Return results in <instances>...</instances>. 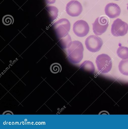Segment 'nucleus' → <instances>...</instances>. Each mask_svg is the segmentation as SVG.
I'll return each instance as SVG.
<instances>
[{"mask_svg": "<svg viewBox=\"0 0 128 129\" xmlns=\"http://www.w3.org/2000/svg\"><path fill=\"white\" fill-rule=\"evenodd\" d=\"M67 48L68 58L71 63L78 64L82 60L84 49L81 42L76 40L72 41Z\"/></svg>", "mask_w": 128, "mask_h": 129, "instance_id": "f257e3e1", "label": "nucleus"}, {"mask_svg": "<svg viewBox=\"0 0 128 129\" xmlns=\"http://www.w3.org/2000/svg\"><path fill=\"white\" fill-rule=\"evenodd\" d=\"M95 62L98 71L103 73H108L111 70L112 62L110 57L108 55L102 54L97 57Z\"/></svg>", "mask_w": 128, "mask_h": 129, "instance_id": "f03ea898", "label": "nucleus"}, {"mask_svg": "<svg viewBox=\"0 0 128 129\" xmlns=\"http://www.w3.org/2000/svg\"><path fill=\"white\" fill-rule=\"evenodd\" d=\"M128 31V24L120 19H117L112 24L111 31L114 36H123L126 34Z\"/></svg>", "mask_w": 128, "mask_h": 129, "instance_id": "7ed1b4c3", "label": "nucleus"}, {"mask_svg": "<svg viewBox=\"0 0 128 129\" xmlns=\"http://www.w3.org/2000/svg\"><path fill=\"white\" fill-rule=\"evenodd\" d=\"M109 24V20L107 17H98L92 24L93 33L96 35H101L106 31Z\"/></svg>", "mask_w": 128, "mask_h": 129, "instance_id": "20e7f679", "label": "nucleus"}, {"mask_svg": "<svg viewBox=\"0 0 128 129\" xmlns=\"http://www.w3.org/2000/svg\"><path fill=\"white\" fill-rule=\"evenodd\" d=\"M85 44L87 49L92 52H98L100 49L103 44L102 39L95 35L88 36L86 39Z\"/></svg>", "mask_w": 128, "mask_h": 129, "instance_id": "39448f33", "label": "nucleus"}, {"mask_svg": "<svg viewBox=\"0 0 128 129\" xmlns=\"http://www.w3.org/2000/svg\"><path fill=\"white\" fill-rule=\"evenodd\" d=\"M55 27L59 38L61 39L68 34L70 29V24L67 19L62 18L56 23Z\"/></svg>", "mask_w": 128, "mask_h": 129, "instance_id": "423d86ee", "label": "nucleus"}, {"mask_svg": "<svg viewBox=\"0 0 128 129\" xmlns=\"http://www.w3.org/2000/svg\"><path fill=\"white\" fill-rule=\"evenodd\" d=\"M73 30L78 37H82L86 36L88 33L89 27L87 22L82 20L75 22L74 24Z\"/></svg>", "mask_w": 128, "mask_h": 129, "instance_id": "0eeeda50", "label": "nucleus"}, {"mask_svg": "<svg viewBox=\"0 0 128 129\" xmlns=\"http://www.w3.org/2000/svg\"><path fill=\"white\" fill-rule=\"evenodd\" d=\"M66 13L72 17L78 16L83 10V7L81 3L78 1L71 0L66 5Z\"/></svg>", "mask_w": 128, "mask_h": 129, "instance_id": "6e6552de", "label": "nucleus"}, {"mask_svg": "<svg viewBox=\"0 0 128 129\" xmlns=\"http://www.w3.org/2000/svg\"><path fill=\"white\" fill-rule=\"evenodd\" d=\"M105 12L106 14L109 18H114L119 16L121 10L118 5L114 3H110L106 6Z\"/></svg>", "mask_w": 128, "mask_h": 129, "instance_id": "1a4fd4ad", "label": "nucleus"}, {"mask_svg": "<svg viewBox=\"0 0 128 129\" xmlns=\"http://www.w3.org/2000/svg\"><path fill=\"white\" fill-rule=\"evenodd\" d=\"M118 67L121 74L128 76V58L121 60L119 63Z\"/></svg>", "mask_w": 128, "mask_h": 129, "instance_id": "9d476101", "label": "nucleus"}, {"mask_svg": "<svg viewBox=\"0 0 128 129\" xmlns=\"http://www.w3.org/2000/svg\"><path fill=\"white\" fill-rule=\"evenodd\" d=\"M117 55L123 59L128 58V48L124 46H120L117 51Z\"/></svg>", "mask_w": 128, "mask_h": 129, "instance_id": "9b49d317", "label": "nucleus"}, {"mask_svg": "<svg viewBox=\"0 0 128 129\" xmlns=\"http://www.w3.org/2000/svg\"><path fill=\"white\" fill-rule=\"evenodd\" d=\"M80 68L91 72H94L95 70V67L93 63L88 60L84 61L80 65Z\"/></svg>", "mask_w": 128, "mask_h": 129, "instance_id": "f8f14e48", "label": "nucleus"}, {"mask_svg": "<svg viewBox=\"0 0 128 129\" xmlns=\"http://www.w3.org/2000/svg\"><path fill=\"white\" fill-rule=\"evenodd\" d=\"M61 47L63 49L67 48L72 42L70 36L68 34L66 36L60 39Z\"/></svg>", "mask_w": 128, "mask_h": 129, "instance_id": "ddd939ff", "label": "nucleus"}, {"mask_svg": "<svg viewBox=\"0 0 128 129\" xmlns=\"http://www.w3.org/2000/svg\"><path fill=\"white\" fill-rule=\"evenodd\" d=\"M2 21L4 25H8L13 23L14 19L12 15H7L3 17L2 19Z\"/></svg>", "mask_w": 128, "mask_h": 129, "instance_id": "4468645a", "label": "nucleus"}, {"mask_svg": "<svg viewBox=\"0 0 128 129\" xmlns=\"http://www.w3.org/2000/svg\"><path fill=\"white\" fill-rule=\"evenodd\" d=\"M50 69L51 71L53 73H56L59 72L61 70V67L59 63H54L51 65Z\"/></svg>", "mask_w": 128, "mask_h": 129, "instance_id": "2eb2a0df", "label": "nucleus"}, {"mask_svg": "<svg viewBox=\"0 0 128 129\" xmlns=\"http://www.w3.org/2000/svg\"><path fill=\"white\" fill-rule=\"evenodd\" d=\"M127 9L128 11V4H127Z\"/></svg>", "mask_w": 128, "mask_h": 129, "instance_id": "dca6fc26", "label": "nucleus"}, {"mask_svg": "<svg viewBox=\"0 0 128 129\" xmlns=\"http://www.w3.org/2000/svg\"><path fill=\"white\" fill-rule=\"evenodd\" d=\"M115 0V1H118V0Z\"/></svg>", "mask_w": 128, "mask_h": 129, "instance_id": "f3484780", "label": "nucleus"}]
</instances>
